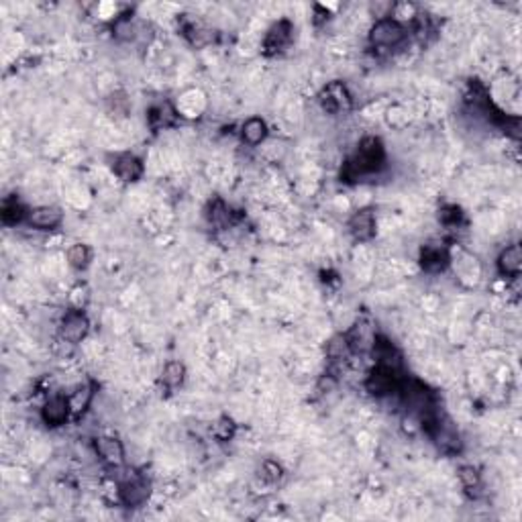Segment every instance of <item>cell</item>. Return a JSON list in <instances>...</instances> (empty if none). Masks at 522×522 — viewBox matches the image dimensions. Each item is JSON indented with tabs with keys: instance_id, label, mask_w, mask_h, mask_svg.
<instances>
[{
	"instance_id": "cell-10",
	"label": "cell",
	"mask_w": 522,
	"mask_h": 522,
	"mask_svg": "<svg viewBox=\"0 0 522 522\" xmlns=\"http://www.w3.org/2000/svg\"><path fill=\"white\" fill-rule=\"evenodd\" d=\"M349 229L353 233L355 239L359 241H368L375 233V218L371 211H357L351 220H349Z\"/></svg>"
},
{
	"instance_id": "cell-23",
	"label": "cell",
	"mask_w": 522,
	"mask_h": 522,
	"mask_svg": "<svg viewBox=\"0 0 522 522\" xmlns=\"http://www.w3.org/2000/svg\"><path fill=\"white\" fill-rule=\"evenodd\" d=\"M261 477H263L265 481L274 484V481H277V479L282 477V465H277L276 461L272 459L263 461V465H261Z\"/></svg>"
},
{
	"instance_id": "cell-18",
	"label": "cell",
	"mask_w": 522,
	"mask_h": 522,
	"mask_svg": "<svg viewBox=\"0 0 522 522\" xmlns=\"http://www.w3.org/2000/svg\"><path fill=\"white\" fill-rule=\"evenodd\" d=\"M447 263V255L437 249V247H429L422 251V267L429 270V272H441L445 267Z\"/></svg>"
},
{
	"instance_id": "cell-21",
	"label": "cell",
	"mask_w": 522,
	"mask_h": 522,
	"mask_svg": "<svg viewBox=\"0 0 522 522\" xmlns=\"http://www.w3.org/2000/svg\"><path fill=\"white\" fill-rule=\"evenodd\" d=\"M213 432H215L216 439H220V441H229L230 437L235 435V425H233L230 418L223 416V418L216 420V425L213 427Z\"/></svg>"
},
{
	"instance_id": "cell-15",
	"label": "cell",
	"mask_w": 522,
	"mask_h": 522,
	"mask_svg": "<svg viewBox=\"0 0 522 522\" xmlns=\"http://www.w3.org/2000/svg\"><path fill=\"white\" fill-rule=\"evenodd\" d=\"M241 137L245 143L249 145H260L263 139L267 137V124L265 121H261L257 117L249 119L243 123V129H241Z\"/></svg>"
},
{
	"instance_id": "cell-20",
	"label": "cell",
	"mask_w": 522,
	"mask_h": 522,
	"mask_svg": "<svg viewBox=\"0 0 522 522\" xmlns=\"http://www.w3.org/2000/svg\"><path fill=\"white\" fill-rule=\"evenodd\" d=\"M25 216H29L25 213V208L16 202V200H9V202H4V208H2V220L6 223V225H16V223H21Z\"/></svg>"
},
{
	"instance_id": "cell-14",
	"label": "cell",
	"mask_w": 522,
	"mask_h": 522,
	"mask_svg": "<svg viewBox=\"0 0 522 522\" xmlns=\"http://www.w3.org/2000/svg\"><path fill=\"white\" fill-rule=\"evenodd\" d=\"M522 267L521 245H512L504 249L498 257V270L502 276H518Z\"/></svg>"
},
{
	"instance_id": "cell-2",
	"label": "cell",
	"mask_w": 522,
	"mask_h": 522,
	"mask_svg": "<svg viewBox=\"0 0 522 522\" xmlns=\"http://www.w3.org/2000/svg\"><path fill=\"white\" fill-rule=\"evenodd\" d=\"M404 37H406V31L402 23L392 16L380 18L369 31V41L375 47H396L404 41Z\"/></svg>"
},
{
	"instance_id": "cell-6",
	"label": "cell",
	"mask_w": 522,
	"mask_h": 522,
	"mask_svg": "<svg viewBox=\"0 0 522 522\" xmlns=\"http://www.w3.org/2000/svg\"><path fill=\"white\" fill-rule=\"evenodd\" d=\"M88 333V319L82 310H72L65 314L62 323V337L70 343H78Z\"/></svg>"
},
{
	"instance_id": "cell-12",
	"label": "cell",
	"mask_w": 522,
	"mask_h": 522,
	"mask_svg": "<svg viewBox=\"0 0 522 522\" xmlns=\"http://www.w3.org/2000/svg\"><path fill=\"white\" fill-rule=\"evenodd\" d=\"M29 223L37 229L51 230L62 225V213L53 206H39L29 213Z\"/></svg>"
},
{
	"instance_id": "cell-11",
	"label": "cell",
	"mask_w": 522,
	"mask_h": 522,
	"mask_svg": "<svg viewBox=\"0 0 522 522\" xmlns=\"http://www.w3.org/2000/svg\"><path fill=\"white\" fill-rule=\"evenodd\" d=\"M290 39H292V25L288 21H279L277 25L272 27V31L267 33V37H265V49H267V53L282 51L284 47L290 43Z\"/></svg>"
},
{
	"instance_id": "cell-8",
	"label": "cell",
	"mask_w": 522,
	"mask_h": 522,
	"mask_svg": "<svg viewBox=\"0 0 522 522\" xmlns=\"http://www.w3.org/2000/svg\"><path fill=\"white\" fill-rule=\"evenodd\" d=\"M96 453L107 461L108 465H123L124 461V449L121 441H117L114 437H100L96 439Z\"/></svg>"
},
{
	"instance_id": "cell-3",
	"label": "cell",
	"mask_w": 522,
	"mask_h": 522,
	"mask_svg": "<svg viewBox=\"0 0 522 522\" xmlns=\"http://www.w3.org/2000/svg\"><path fill=\"white\" fill-rule=\"evenodd\" d=\"M368 390L375 396H385L394 390H398L400 380H398V369L384 368V366H378V368L371 371V375L368 378Z\"/></svg>"
},
{
	"instance_id": "cell-16",
	"label": "cell",
	"mask_w": 522,
	"mask_h": 522,
	"mask_svg": "<svg viewBox=\"0 0 522 522\" xmlns=\"http://www.w3.org/2000/svg\"><path fill=\"white\" fill-rule=\"evenodd\" d=\"M92 385L86 384V385H80L76 392L70 396V408H72V415H80V412H84L88 406H90V402H92Z\"/></svg>"
},
{
	"instance_id": "cell-22",
	"label": "cell",
	"mask_w": 522,
	"mask_h": 522,
	"mask_svg": "<svg viewBox=\"0 0 522 522\" xmlns=\"http://www.w3.org/2000/svg\"><path fill=\"white\" fill-rule=\"evenodd\" d=\"M459 479L463 488H467V490H474V488L479 486V474H477L476 467H472V465L459 467Z\"/></svg>"
},
{
	"instance_id": "cell-7",
	"label": "cell",
	"mask_w": 522,
	"mask_h": 522,
	"mask_svg": "<svg viewBox=\"0 0 522 522\" xmlns=\"http://www.w3.org/2000/svg\"><path fill=\"white\" fill-rule=\"evenodd\" d=\"M371 353L375 357L378 366H384V368L392 369H400V366H402V355H400L398 349L384 337H373Z\"/></svg>"
},
{
	"instance_id": "cell-19",
	"label": "cell",
	"mask_w": 522,
	"mask_h": 522,
	"mask_svg": "<svg viewBox=\"0 0 522 522\" xmlns=\"http://www.w3.org/2000/svg\"><path fill=\"white\" fill-rule=\"evenodd\" d=\"M186 378V368L180 361H169L168 366L164 368L161 373V380L168 388H178V385L184 382Z\"/></svg>"
},
{
	"instance_id": "cell-5",
	"label": "cell",
	"mask_w": 522,
	"mask_h": 522,
	"mask_svg": "<svg viewBox=\"0 0 522 522\" xmlns=\"http://www.w3.org/2000/svg\"><path fill=\"white\" fill-rule=\"evenodd\" d=\"M72 415V408H70V400L63 398V396H53L46 402L41 416L46 420L47 427H60L68 420V416Z\"/></svg>"
},
{
	"instance_id": "cell-13",
	"label": "cell",
	"mask_w": 522,
	"mask_h": 522,
	"mask_svg": "<svg viewBox=\"0 0 522 522\" xmlns=\"http://www.w3.org/2000/svg\"><path fill=\"white\" fill-rule=\"evenodd\" d=\"M323 107L329 112H339V110H347L351 107V98L345 90V86L341 84H331L323 94Z\"/></svg>"
},
{
	"instance_id": "cell-1",
	"label": "cell",
	"mask_w": 522,
	"mask_h": 522,
	"mask_svg": "<svg viewBox=\"0 0 522 522\" xmlns=\"http://www.w3.org/2000/svg\"><path fill=\"white\" fill-rule=\"evenodd\" d=\"M384 159H385V154H384V147H382V141L375 137L366 139V141L359 145L357 157H355L351 164H347L343 178H345V180H349V178L361 176V174H371V171H375V169L382 168Z\"/></svg>"
},
{
	"instance_id": "cell-4",
	"label": "cell",
	"mask_w": 522,
	"mask_h": 522,
	"mask_svg": "<svg viewBox=\"0 0 522 522\" xmlns=\"http://www.w3.org/2000/svg\"><path fill=\"white\" fill-rule=\"evenodd\" d=\"M119 496L124 506L137 508L149 498V486L143 479H127L119 488Z\"/></svg>"
},
{
	"instance_id": "cell-9",
	"label": "cell",
	"mask_w": 522,
	"mask_h": 522,
	"mask_svg": "<svg viewBox=\"0 0 522 522\" xmlns=\"http://www.w3.org/2000/svg\"><path fill=\"white\" fill-rule=\"evenodd\" d=\"M114 174L123 180V182H137L139 178H141V174H143V164L139 161L135 155L131 154H123L117 157V161H114Z\"/></svg>"
},
{
	"instance_id": "cell-17",
	"label": "cell",
	"mask_w": 522,
	"mask_h": 522,
	"mask_svg": "<svg viewBox=\"0 0 522 522\" xmlns=\"http://www.w3.org/2000/svg\"><path fill=\"white\" fill-rule=\"evenodd\" d=\"M68 263L74 270H84L90 263V249L84 243H74L68 249Z\"/></svg>"
}]
</instances>
